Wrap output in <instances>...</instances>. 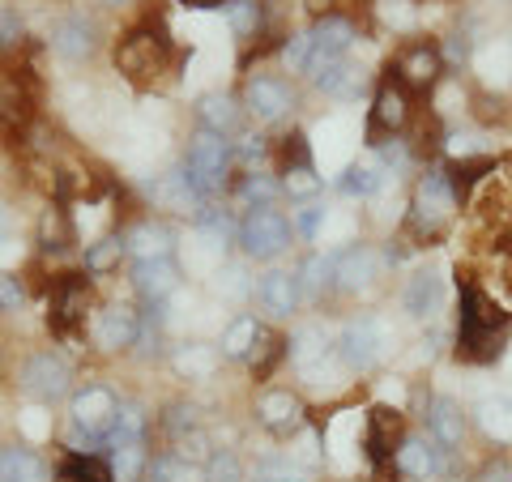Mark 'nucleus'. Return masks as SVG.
<instances>
[{"label": "nucleus", "mask_w": 512, "mask_h": 482, "mask_svg": "<svg viewBox=\"0 0 512 482\" xmlns=\"http://www.w3.org/2000/svg\"><path fill=\"white\" fill-rule=\"evenodd\" d=\"M512 329V312L500 299L487 295L478 278H457V337H453V359L457 363H495L504 355Z\"/></svg>", "instance_id": "1"}, {"label": "nucleus", "mask_w": 512, "mask_h": 482, "mask_svg": "<svg viewBox=\"0 0 512 482\" xmlns=\"http://www.w3.org/2000/svg\"><path fill=\"white\" fill-rule=\"evenodd\" d=\"M167 64H171V30L163 26V18L137 22L116 43V69L137 86H146L158 73H167Z\"/></svg>", "instance_id": "2"}, {"label": "nucleus", "mask_w": 512, "mask_h": 482, "mask_svg": "<svg viewBox=\"0 0 512 482\" xmlns=\"http://www.w3.org/2000/svg\"><path fill=\"white\" fill-rule=\"evenodd\" d=\"M457 192L448 184L444 167H431L427 175H419V188H414L410 214H406V231L419 239V244H436V239L448 231V222L457 214Z\"/></svg>", "instance_id": "3"}, {"label": "nucleus", "mask_w": 512, "mask_h": 482, "mask_svg": "<svg viewBox=\"0 0 512 482\" xmlns=\"http://www.w3.org/2000/svg\"><path fill=\"white\" fill-rule=\"evenodd\" d=\"M231 171H235V141L201 128V133L188 141V154H184V175H188V184L197 188V197L214 201L218 192H227Z\"/></svg>", "instance_id": "4"}, {"label": "nucleus", "mask_w": 512, "mask_h": 482, "mask_svg": "<svg viewBox=\"0 0 512 482\" xmlns=\"http://www.w3.org/2000/svg\"><path fill=\"white\" fill-rule=\"evenodd\" d=\"M402 440H406V419H402V410H393V406H372V410H367L363 448H367V461H372V470H376V482L397 478L393 453L402 448Z\"/></svg>", "instance_id": "5"}, {"label": "nucleus", "mask_w": 512, "mask_h": 482, "mask_svg": "<svg viewBox=\"0 0 512 482\" xmlns=\"http://www.w3.org/2000/svg\"><path fill=\"white\" fill-rule=\"evenodd\" d=\"M90 320V278L86 273H56L52 303H47V325L56 337H77Z\"/></svg>", "instance_id": "6"}, {"label": "nucleus", "mask_w": 512, "mask_h": 482, "mask_svg": "<svg viewBox=\"0 0 512 482\" xmlns=\"http://www.w3.org/2000/svg\"><path fill=\"white\" fill-rule=\"evenodd\" d=\"M239 248H244L248 261H274L291 248V222H286L274 205H261V210H248L239 222Z\"/></svg>", "instance_id": "7"}, {"label": "nucleus", "mask_w": 512, "mask_h": 482, "mask_svg": "<svg viewBox=\"0 0 512 482\" xmlns=\"http://www.w3.org/2000/svg\"><path fill=\"white\" fill-rule=\"evenodd\" d=\"M384 346H389V329H384L372 312H359L342 325L338 355L350 372H372V367L384 359Z\"/></svg>", "instance_id": "8"}, {"label": "nucleus", "mask_w": 512, "mask_h": 482, "mask_svg": "<svg viewBox=\"0 0 512 482\" xmlns=\"http://www.w3.org/2000/svg\"><path fill=\"white\" fill-rule=\"evenodd\" d=\"M410 116H414L410 111V90L389 73L376 86L372 116H367V141H372V150L380 146V141H389V137H402V128L410 124Z\"/></svg>", "instance_id": "9"}, {"label": "nucleus", "mask_w": 512, "mask_h": 482, "mask_svg": "<svg viewBox=\"0 0 512 482\" xmlns=\"http://www.w3.org/2000/svg\"><path fill=\"white\" fill-rule=\"evenodd\" d=\"M18 384L39 401H60V397H69V389H73V367H69V359H64L60 350H39V355H30L22 363Z\"/></svg>", "instance_id": "10"}, {"label": "nucleus", "mask_w": 512, "mask_h": 482, "mask_svg": "<svg viewBox=\"0 0 512 482\" xmlns=\"http://www.w3.org/2000/svg\"><path fill=\"white\" fill-rule=\"evenodd\" d=\"M35 120V77L30 69L0 73V137H22Z\"/></svg>", "instance_id": "11"}, {"label": "nucleus", "mask_w": 512, "mask_h": 482, "mask_svg": "<svg viewBox=\"0 0 512 482\" xmlns=\"http://www.w3.org/2000/svg\"><path fill=\"white\" fill-rule=\"evenodd\" d=\"M389 73L402 82L406 90H436L440 86V77H444V52L436 43H427V39H419V43H406L402 52H397V60L389 64Z\"/></svg>", "instance_id": "12"}, {"label": "nucleus", "mask_w": 512, "mask_h": 482, "mask_svg": "<svg viewBox=\"0 0 512 482\" xmlns=\"http://www.w3.org/2000/svg\"><path fill=\"white\" fill-rule=\"evenodd\" d=\"M312 60H308V77H316L325 64H333V60H342L350 47H355V39H359V26H355V18H346V13H329V18H316L312 22Z\"/></svg>", "instance_id": "13"}, {"label": "nucleus", "mask_w": 512, "mask_h": 482, "mask_svg": "<svg viewBox=\"0 0 512 482\" xmlns=\"http://www.w3.org/2000/svg\"><path fill=\"white\" fill-rule=\"evenodd\" d=\"M116 414H120V397L103 389V384H86V389L73 397V431H86V436L99 444H107L111 427H116Z\"/></svg>", "instance_id": "14"}, {"label": "nucleus", "mask_w": 512, "mask_h": 482, "mask_svg": "<svg viewBox=\"0 0 512 482\" xmlns=\"http://www.w3.org/2000/svg\"><path fill=\"white\" fill-rule=\"evenodd\" d=\"M244 111L252 120H261V124H278L286 120L295 111V90L282 82V77H248V86H244Z\"/></svg>", "instance_id": "15"}, {"label": "nucleus", "mask_w": 512, "mask_h": 482, "mask_svg": "<svg viewBox=\"0 0 512 482\" xmlns=\"http://www.w3.org/2000/svg\"><path fill=\"white\" fill-rule=\"evenodd\" d=\"M137 333H141V316L133 308H120V303H111V308L94 312V320H90L94 346L107 350V355H116V350H133L137 346Z\"/></svg>", "instance_id": "16"}, {"label": "nucleus", "mask_w": 512, "mask_h": 482, "mask_svg": "<svg viewBox=\"0 0 512 482\" xmlns=\"http://www.w3.org/2000/svg\"><path fill=\"white\" fill-rule=\"evenodd\" d=\"M256 423L274 436H299L303 423H308V410L291 389H269L256 397Z\"/></svg>", "instance_id": "17"}, {"label": "nucleus", "mask_w": 512, "mask_h": 482, "mask_svg": "<svg viewBox=\"0 0 512 482\" xmlns=\"http://www.w3.org/2000/svg\"><path fill=\"white\" fill-rule=\"evenodd\" d=\"M423 419H427L431 440H436L444 453H457V448L466 444V410H461L457 397H431Z\"/></svg>", "instance_id": "18"}, {"label": "nucleus", "mask_w": 512, "mask_h": 482, "mask_svg": "<svg viewBox=\"0 0 512 482\" xmlns=\"http://www.w3.org/2000/svg\"><path fill=\"white\" fill-rule=\"evenodd\" d=\"M444 448L436 440H423V436H406L402 448L393 453V465H397V474H406V478H419V482H431V478H440L444 474Z\"/></svg>", "instance_id": "19"}, {"label": "nucleus", "mask_w": 512, "mask_h": 482, "mask_svg": "<svg viewBox=\"0 0 512 482\" xmlns=\"http://www.w3.org/2000/svg\"><path fill=\"white\" fill-rule=\"evenodd\" d=\"M256 303H261L269 316H278V320L295 316V312H299V303H303L295 273H286V269H269V273H261V278H256Z\"/></svg>", "instance_id": "20"}, {"label": "nucleus", "mask_w": 512, "mask_h": 482, "mask_svg": "<svg viewBox=\"0 0 512 482\" xmlns=\"http://www.w3.org/2000/svg\"><path fill=\"white\" fill-rule=\"evenodd\" d=\"M133 286L146 303H167L180 291V265L171 256H158V261H137L133 265Z\"/></svg>", "instance_id": "21"}, {"label": "nucleus", "mask_w": 512, "mask_h": 482, "mask_svg": "<svg viewBox=\"0 0 512 482\" xmlns=\"http://www.w3.org/2000/svg\"><path fill=\"white\" fill-rule=\"evenodd\" d=\"M303 303H325L338 291V252H312L295 273Z\"/></svg>", "instance_id": "22"}, {"label": "nucleus", "mask_w": 512, "mask_h": 482, "mask_svg": "<svg viewBox=\"0 0 512 482\" xmlns=\"http://www.w3.org/2000/svg\"><path fill=\"white\" fill-rule=\"evenodd\" d=\"M389 265L372 244H359V248H342L338 252V291H363L380 278V269Z\"/></svg>", "instance_id": "23"}, {"label": "nucleus", "mask_w": 512, "mask_h": 482, "mask_svg": "<svg viewBox=\"0 0 512 482\" xmlns=\"http://www.w3.org/2000/svg\"><path fill=\"white\" fill-rule=\"evenodd\" d=\"M197 120H201V128H210V133L231 141V137H239V128H244V103L222 90H210L197 99Z\"/></svg>", "instance_id": "24"}, {"label": "nucleus", "mask_w": 512, "mask_h": 482, "mask_svg": "<svg viewBox=\"0 0 512 482\" xmlns=\"http://www.w3.org/2000/svg\"><path fill=\"white\" fill-rule=\"evenodd\" d=\"M52 47L64 60H86V56H94V47H99V26H94L86 13H69V18L56 22Z\"/></svg>", "instance_id": "25"}, {"label": "nucleus", "mask_w": 512, "mask_h": 482, "mask_svg": "<svg viewBox=\"0 0 512 482\" xmlns=\"http://www.w3.org/2000/svg\"><path fill=\"white\" fill-rule=\"evenodd\" d=\"M150 201L158 205V210H171V214H192V218H197V210L205 205V201L197 197V188L188 184L184 167H175V171H167V175H158L154 188H150Z\"/></svg>", "instance_id": "26"}, {"label": "nucleus", "mask_w": 512, "mask_h": 482, "mask_svg": "<svg viewBox=\"0 0 512 482\" xmlns=\"http://www.w3.org/2000/svg\"><path fill=\"white\" fill-rule=\"evenodd\" d=\"M440 303H444V282H440V273H436V269H419V273H414V278L406 282V291H402L406 316L431 320V316L440 312Z\"/></svg>", "instance_id": "27"}, {"label": "nucleus", "mask_w": 512, "mask_h": 482, "mask_svg": "<svg viewBox=\"0 0 512 482\" xmlns=\"http://www.w3.org/2000/svg\"><path fill=\"white\" fill-rule=\"evenodd\" d=\"M0 482H52V470L35 448L5 444L0 448Z\"/></svg>", "instance_id": "28"}, {"label": "nucleus", "mask_w": 512, "mask_h": 482, "mask_svg": "<svg viewBox=\"0 0 512 482\" xmlns=\"http://www.w3.org/2000/svg\"><path fill=\"white\" fill-rule=\"evenodd\" d=\"M500 171V163H495L491 154H474V158H453V163L444 167V175H448V184H453V192H457V201H466L470 192L487 180V175H495Z\"/></svg>", "instance_id": "29"}, {"label": "nucleus", "mask_w": 512, "mask_h": 482, "mask_svg": "<svg viewBox=\"0 0 512 482\" xmlns=\"http://www.w3.org/2000/svg\"><path fill=\"white\" fill-rule=\"evenodd\" d=\"M312 86L320 94H329V99H355V94L363 90V69H355V64L342 56V60L325 64V69L312 77Z\"/></svg>", "instance_id": "30"}, {"label": "nucleus", "mask_w": 512, "mask_h": 482, "mask_svg": "<svg viewBox=\"0 0 512 482\" xmlns=\"http://www.w3.org/2000/svg\"><path fill=\"white\" fill-rule=\"evenodd\" d=\"M384 180H389V171L380 167L376 154H367V158H359V163H350V167L342 171L338 188L346 192V197H376V192L384 188Z\"/></svg>", "instance_id": "31"}, {"label": "nucleus", "mask_w": 512, "mask_h": 482, "mask_svg": "<svg viewBox=\"0 0 512 482\" xmlns=\"http://www.w3.org/2000/svg\"><path fill=\"white\" fill-rule=\"evenodd\" d=\"M124 244H128V252H133L137 261H158V256H171V231L163 227V222L146 218V222H137V227L124 235Z\"/></svg>", "instance_id": "32"}, {"label": "nucleus", "mask_w": 512, "mask_h": 482, "mask_svg": "<svg viewBox=\"0 0 512 482\" xmlns=\"http://www.w3.org/2000/svg\"><path fill=\"white\" fill-rule=\"evenodd\" d=\"M111 448V478L116 482H141V474H146V440H116V444H107Z\"/></svg>", "instance_id": "33"}, {"label": "nucleus", "mask_w": 512, "mask_h": 482, "mask_svg": "<svg viewBox=\"0 0 512 482\" xmlns=\"http://www.w3.org/2000/svg\"><path fill=\"white\" fill-rule=\"evenodd\" d=\"M56 482H116L99 453H69L56 465Z\"/></svg>", "instance_id": "34"}, {"label": "nucleus", "mask_w": 512, "mask_h": 482, "mask_svg": "<svg viewBox=\"0 0 512 482\" xmlns=\"http://www.w3.org/2000/svg\"><path fill=\"white\" fill-rule=\"evenodd\" d=\"M73 244V218L69 210L56 201V205H47L43 210V222H39V248L43 252H64Z\"/></svg>", "instance_id": "35"}, {"label": "nucleus", "mask_w": 512, "mask_h": 482, "mask_svg": "<svg viewBox=\"0 0 512 482\" xmlns=\"http://www.w3.org/2000/svg\"><path fill=\"white\" fill-rule=\"evenodd\" d=\"M261 320L256 316H239L227 325V333H222V359H235V363H244L252 355V346H256V337H261Z\"/></svg>", "instance_id": "36"}, {"label": "nucleus", "mask_w": 512, "mask_h": 482, "mask_svg": "<svg viewBox=\"0 0 512 482\" xmlns=\"http://www.w3.org/2000/svg\"><path fill=\"white\" fill-rule=\"evenodd\" d=\"M329 355V342L320 329H299L291 342H286V359H291L299 372H316V363Z\"/></svg>", "instance_id": "37"}, {"label": "nucleus", "mask_w": 512, "mask_h": 482, "mask_svg": "<svg viewBox=\"0 0 512 482\" xmlns=\"http://www.w3.org/2000/svg\"><path fill=\"white\" fill-rule=\"evenodd\" d=\"M197 231L210 239L214 248H231L235 239H239V222H235L227 210H218V205L205 201L201 210H197Z\"/></svg>", "instance_id": "38"}, {"label": "nucleus", "mask_w": 512, "mask_h": 482, "mask_svg": "<svg viewBox=\"0 0 512 482\" xmlns=\"http://www.w3.org/2000/svg\"><path fill=\"white\" fill-rule=\"evenodd\" d=\"M278 192H282V184L269 180V175H261V171H248V175H239V180H235V201L244 205V210H261V205H274Z\"/></svg>", "instance_id": "39"}, {"label": "nucleus", "mask_w": 512, "mask_h": 482, "mask_svg": "<svg viewBox=\"0 0 512 482\" xmlns=\"http://www.w3.org/2000/svg\"><path fill=\"white\" fill-rule=\"evenodd\" d=\"M478 427L487 431V440L512 444V401L508 397H487L478 406Z\"/></svg>", "instance_id": "40"}, {"label": "nucleus", "mask_w": 512, "mask_h": 482, "mask_svg": "<svg viewBox=\"0 0 512 482\" xmlns=\"http://www.w3.org/2000/svg\"><path fill=\"white\" fill-rule=\"evenodd\" d=\"M282 359H286V337L261 329V337H256V346H252V355H248L252 376H256V380H269V376L278 372Z\"/></svg>", "instance_id": "41"}, {"label": "nucleus", "mask_w": 512, "mask_h": 482, "mask_svg": "<svg viewBox=\"0 0 512 482\" xmlns=\"http://www.w3.org/2000/svg\"><path fill=\"white\" fill-rule=\"evenodd\" d=\"M227 22H231L239 43H252L265 30V5H261V0H231V5H227Z\"/></svg>", "instance_id": "42"}, {"label": "nucleus", "mask_w": 512, "mask_h": 482, "mask_svg": "<svg viewBox=\"0 0 512 482\" xmlns=\"http://www.w3.org/2000/svg\"><path fill=\"white\" fill-rule=\"evenodd\" d=\"M124 256H128L124 235H103L99 244L86 248V273H111V269L124 261Z\"/></svg>", "instance_id": "43"}, {"label": "nucleus", "mask_w": 512, "mask_h": 482, "mask_svg": "<svg viewBox=\"0 0 512 482\" xmlns=\"http://www.w3.org/2000/svg\"><path fill=\"white\" fill-rule=\"evenodd\" d=\"M201 478L205 482H248L244 461H239L231 448H214V453L205 457V465H201Z\"/></svg>", "instance_id": "44"}, {"label": "nucleus", "mask_w": 512, "mask_h": 482, "mask_svg": "<svg viewBox=\"0 0 512 482\" xmlns=\"http://www.w3.org/2000/svg\"><path fill=\"white\" fill-rule=\"evenodd\" d=\"M470 111H474V120L478 124H512V103L504 99V94H495V90H478L474 99H470Z\"/></svg>", "instance_id": "45"}, {"label": "nucleus", "mask_w": 512, "mask_h": 482, "mask_svg": "<svg viewBox=\"0 0 512 482\" xmlns=\"http://www.w3.org/2000/svg\"><path fill=\"white\" fill-rule=\"evenodd\" d=\"M175 372H180V376H210L214 372V367H218V350L214 346H180V350H175Z\"/></svg>", "instance_id": "46"}, {"label": "nucleus", "mask_w": 512, "mask_h": 482, "mask_svg": "<svg viewBox=\"0 0 512 482\" xmlns=\"http://www.w3.org/2000/svg\"><path fill=\"white\" fill-rule=\"evenodd\" d=\"M116 440H146V414H141L137 401H120V414H116V427H111L107 444Z\"/></svg>", "instance_id": "47"}, {"label": "nucleus", "mask_w": 512, "mask_h": 482, "mask_svg": "<svg viewBox=\"0 0 512 482\" xmlns=\"http://www.w3.org/2000/svg\"><path fill=\"white\" fill-rule=\"evenodd\" d=\"M320 188H325V184H320L316 167H291V171H282V192H286V197H295V201H316Z\"/></svg>", "instance_id": "48"}, {"label": "nucleus", "mask_w": 512, "mask_h": 482, "mask_svg": "<svg viewBox=\"0 0 512 482\" xmlns=\"http://www.w3.org/2000/svg\"><path fill=\"white\" fill-rule=\"evenodd\" d=\"M291 167H312V146H308V137H303L299 128L278 141V175L291 171Z\"/></svg>", "instance_id": "49"}, {"label": "nucleus", "mask_w": 512, "mask_h": 482, "mask_svg": "<svg viewBox=\"0 0 512 482\" xmlns=\"http://www.w3.org/2000/svg\"><path fill=\"white\" fill-rule=\"evenodd\" d=\"M252 482H303V465H295L291 457H269L256 465Z\"/></svg>", "instance_id": "50"}, {"label": "nucleus", "mask_w": 512, "mask_h": 482, "mask_svg": "<svg viewBox=\"0 0 512 482\" xmlns=\"http://www.w3.org/2000/svg\"><path fill=\"white\" fill-rule=\"evenodd\" d=\"M26 43V22L13 5H0V52H18Z\"/></svg>", "instance_id": "51"}, {"label": "nucleus", "mask_w": 512, "mask_h": 482, "mask_svg": "<svg viewBox=\"0 0 512 482\" xmlns=\"http://www.w3.org/2000/svg\"><path fill=\"white\" fill-rule=\"evenodd\" d=\"M180 474H184V461L175 457V453H158V457H150L146 461V482H180Z\"/></svg>", "instance_id": "52"}, {"label": "nucleus", "mask_w": 512, "mask_h": 482, "mask_svg": "<svg viewBox=\"0 0 512 482\" xmlns=\"http://www.w3.org/2000/svg\"><path fill=\"white\" fill-rule=\"evenodd\" d=\"M163 427H167V436H171V440L188 436V431H201V427H197V406H184V401H175V406L167 410Z\"/></svg>", "instance_id": "53"}, {"label": "nucleus", "mask_w": 512, "mask_h": 482, "mask_svg": "<svg viewBox=\"0 0 512 482\" xmlns=\"http://www.w3.org/2000/svg\"><path fill=\"white\" fill-rule=\"evenodd\" d=\"M320 222H325V205H320V201H303L299 210H295L291 231H299L303 239H316L320 235Z\"/></svg>", "instance_id": "54"}, {"label": "nucleus", "mask_w": 512, "mask_h": 482, "mask_svg": "<svg viewBox=\"0 0 512 482\" xmlns=\"http://www.w3.org/2000/svg\"><path fill=\"white\" fill-rule=\"evenodd\" d=\"M308 60H312V35L303 30V35H291L282 43V64L286 69H308Z\"/></svg>", "instance_id": "55"}, {"label": "nucleus", "mask_w": 512, "mask_h": 482, "mask_svg": "<svg viewBox=\"0 0 512 482\" xmlns=\"http://www.w3.org/2000/svg\"><path fill=\"white\" fill-rule=\"evenodd\" d=\"M474 482H512V461H508V457L483 461V470L474 474Z\"/></svg>", "instance_id": "56"}, {"label": "nucleus", "mask_w": 512, "mask_h": 482, "mask_svg": "<svg viewBox=\"0 0 512 482\" xmlns=\"http://www.w3.org/2000/svg\"><path fill=\"white\" fill-rule=\"evenodd\" d=\"M470 56H474V39H470V35H461V30H457V35L448 39V47H444V60H453V64H466Z\"/></svg>", "instance_id": "57"}, {"label": "nucleus", "mask_w": 512, "mask_h": 482, "mask_svg": "<svg viewBox=\"0 0 512 482\" xmlns=\"http://www.w3.org/2000/svg\"><path fill=\"white\" fill-rule=\"evenodd\" d=\"M22 303V282L9 278V273H0V312H13Z\"/></svg>", "instance_id": "58"}, {"label": "nucleus", "mask_w": 512, "mask_h": 482, "mask_svg": "<svg viewBox=\"0 0 512 482\" xmlns=\"http://www.w3.org/2000/svg\"><path fill=\"white\" fill-rule=\"evenodd\" d=\"M333 5H338V0H303V9H308L312 18H329V13H338Z\"/></svg>", "instance_id": "59"}, {"label": "nucleus", "mask_w": 512, "mask_h": 482, "mask_svg": "<svg viewBox=\"0 0 512 482\" xmlns=\"http://www.w3.org/2000/svg\"><path fill=\"white\" fill-rule=\"evenodd\" d=\"M180 5H188V9H227L231 0H180Z\"/></svg>", "instance_id": "60"}, {"label": "nucleus", "mask_w": 512, "mask_h": 482, "mask_svg": "<svg viewBox=\"0 0 512 482\" xmlns=\"http://www.w3.org/2000/svg\"><path fill=\"white\" fill-rule=\"evenodd\" d=\"M5 227H9V222H5V210H0V239H5Z\"/></svg>", "instance_id": "61"}, {"label": "nucleus", "mask_w": 512, "mask_h": 482, "mask_svg": "<svg viewBox=\"0 0 512 482\" xmlns=\"http://www.w3.org/2000/svg\"><path fill=\"white\" fill-rule=\"evenodd\" d=\"M103 5H116L120 9V5H128V0H103Z\"/></svg>", "instance_id": "62"}]
</instances>
